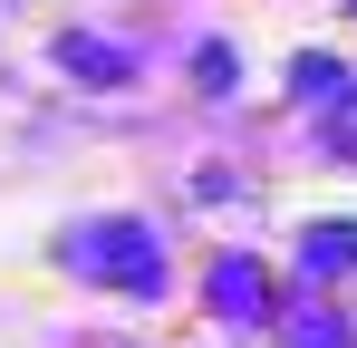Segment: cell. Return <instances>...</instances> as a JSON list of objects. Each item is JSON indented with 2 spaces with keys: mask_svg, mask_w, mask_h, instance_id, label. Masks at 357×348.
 Instances as JSON below:
<instances>
[{
  "mask_svg": "<svg viewBox=\"0 0 357 348\" xmlns=\"http://www.w3.org/2000/svg\"><path fill=\"white\" fill-rule=\"evenodd\" d=\"M68 271L155 290V281H165V252H155V232H145V223H87V232H68Z\"/></svg>",
  "mask_w": 357,
  "mask_h": 348,
  "instance_id": "cell-1",
  "label": "cell"
},
{
  "mask_svg": "<svg viewBox=\"0 0 357 348\" xmlns=\"http://www.w3.org/2000/svg\"><path fill=\"white\" fill-rule=\"evenodd\" d=\"M59 58L77 78H135V49H116V39H59Z\"/></svg>",
  "mask_w": 357,
  "mask_h": 348,
  "instance_id": "cell-2",
  "label": "cell"
},
{
  "mask_svg": "<svg viewBox=\"0 0 357 348\" xmlns=\"http://www.w3.org/2000/svg\"><path fill=\"white\" fill-rule=\"evenodd\" d=\"M309 271H357V223H309Z\"/></svg>",
  "mask_w": 357,
  "mask_h": 348,
  "instance_id": "cell-3",
  "label": "cell"
},
{
  "mask_svg": "<svg viewBox=\"0 0 357 348\" xmlns=\"http://www.w3.org/2000/svg\"><path fill=\"white\" fill-rule=\"evenodd\" d=\"M213 300H222L232 319H251V310H261L271 290H261V271H251V261H222V271H213Z\"/></svg>",
  "mask_w": 357,
  "mask_h": 348,
  "instance_id": "cell-4",
  "label": "cell"
},
{
  "mask_svg": "<svg viewBox=\"0 0 357 348\" xmlns=\"http://www.w3.org/2000/svg\"><path fill=\"white\" fill-rule=\"evenodd\" d=\"M319 136H328V155H338V165H357V78L338 87V97H328V116H319Z\"/></svg>",
  "mask_w": 357,
  "mask_h": 348,
  "instance_id": "cell-5",
  "label": "cell"
},
{
  "mask_svg": "<svg viewBox=\"0 0 357 348\" xmlns=\"http://www.w3.org/2000/svg\"><path fill=\"white\" fill-rule=\"evenodd\" d=\"M290 78H299V97H319V107H328V97L348 87V68H328V58H299Z\"/></svg>",
  "mask_w": 357,
  "mask_h": 348,
  "instance_id": "cell-6",
  "label": "cell"
},
{
  "mask_svg": "<svg viewBox=\"0 0 357 348\" xmlns=\"http://www.w3.org/2000/svg\"><path fill=\"white\" fill-rule=\"evenodd\" d=\"M290 348H348V319H299Z\"/></svg>",
  "mask_w": 357,
  "mask_h": 348,
  "instance_id": "cell-7",
  "label": "cell"
}]
</instances>
